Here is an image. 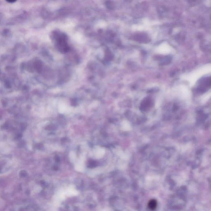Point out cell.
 Segmentation results:
<instances>
[{
	"mask_svg": "<svg viewBox=\"0 0 211 211\" xmlns=\"http://www.w3.org/2000/svg\"><path fill=\"white\" fill-rule=\"evenodd\" d=\"M148 208L151 210H156L157 206V202L155 199H151L148 203Z\"/></svg>",
	"mask_w": 211,
	"mask_h": 211,
	"instance_id": "cell-1",
	"label": "cell"
}]
</instances>
